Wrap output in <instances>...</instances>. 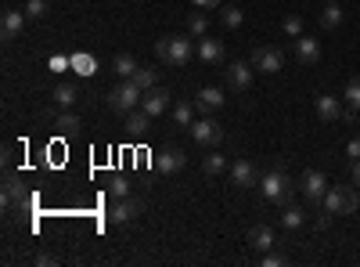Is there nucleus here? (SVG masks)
I'll return each mask as SVG.
<instances>
[{"label":"nucleus","mask_w":360,"mask_h":267,"mask_svg":"<svg viewBox=\"0 0 360 267\" xmlns=\"http://www.w3.org/2000/svg\"><path fill=\"white\" fill-rule=\"evenodd\" d=\"M155 54L162 58L166 66H173V69H184L188 62H191V54H195V44L188 40V37H162L159 44H155Z\"/></svg>","instance_id":"1"},{"label":"nucleus","mask_w":360,"mask_h":267,"mask_svg":"<svg viewBox=\"0 0 360 267\" xmlns=\"http://www.w3.org/2000/svg\"><path fill=\"white\" fill-rule=\"evenodd\" d=\"M141 98H144L141 87H137L134 80H123L119 87H112V91H108V112L127 116V112H134V108L141 105Z\"/></svg>","instance_id":"2"},{"label":"nucleus","mask_w":360,"mask_h":267,"mask_svg":"<svg viewBox=\"0 0 360 267\" xmlns=\"http://www.w3.org/2000/svg\"><path fill=\"white\" fill-rule=\"evenodd\" d=\"M356 206H360V195H356V188H346V185L328 188V195H324V210L328 213L346 217V213H356Z\"/></svg>","instance_id":"3"},{"label":"nucleus","mask_w":360,"mask_h":267,"mask_svg":"<svg viewBox=\"0 0 360 267\" xmlns=\"http://www.w3.org/2000/svg\"><path fill=\"white\" fill-rule=\"evenodd\" d=\"M259 192H263V199H270V202H288V195H292V177H288L285 170H270V173L259 177Z\"/></svg>","instance_id":"4"},{"label":"nucleus","mask_w":360,"mask_h":267,"mask_svg":"<svg viewBox=\"0 0 360 267\" xmlns=\"http://www.w3.org/2000/svg\"><path fill=\"white\" fill-rule=\"evenodd\" d=\"M252 69L263 73V76L281 73V69H285V54H281V47H256V51H252Z\"/></svg>","instance_id":"5"},{"label":"nucleus","mask_w":360,"mask_h":267,"mask_svg":"<svg viewBox=\"0 0 360 267\" xmlns=\"http://www.w3.org/2000/svg\"><path fill=\"white\" fill-rule=\"evenodd\" d=\"M191 137H195V144L217 148V144L224 141V127L213 120V116H205V120H195V123H191Z\"/></svg>","instance_id":"6"},{"label":"nucleus","mask_w":360,"mask_h":267,"mask_svg":"<svg viewBox=\"0 0 360 267\" xmlns=\"http://www.w3.org/2000/svg\"><path fill=\"white\" fill-rule=\"evenodd\" d=\"M137 217H141V202L130 199V195L115 199V202L108 206V224H134Z\"/></svg>","instance_id":"7"},{"label":"nucleus","mask_w":360,"mask_h":267,"mask_svg":"<svg viewBox=\"0 0 360 267\" xmlns=\"http://www.w3.org/2000/svg\"><path fill=\"white\" fill-rule=\"evenodd\" d=\"M303 195L310 199V206H317V202H324V195H328V177L321 173V170H307L303 173Z\"/></svg>","instance_id":"8"},{"label":"nucleus","mask_w":360,"mask_h":267,"mask_svg":"<svg viewBox=\"0 0 360 267\" xmlns=\"http://www.w3.org/2000/svg\"><path fill=\"white\" fill-rule=\"evenodd\" d=\"M224 83L231 87V91H245V87L252 83V66H249V62H227Z\"/></svg>","instance_id":"9"},{"label":"nucleus","mask_w":360,"mask_h":267,"mask_svg":"<svg viewBox=\"0 0 360 267\" xmlns=\"http://www.w3.org/2000/svg\"><path fill=\"white\" fill-rule=\"evenodd\" d=\"M314 108H317V120H321V123H339L342 112H346L342 101L332 98V94H317V98H314Z\"/></svg>","instance_id":"10"},{"label":"nucleus","mask_w":360,"mask_h":267,"mask_svg":"<svg viewBox=\"0 0 360 267\" xmlns=\"http://www.w3.org/2000/svg\"><path fill=\"white\" fill-rule=\"evenodd\" d=\"M188 166V156L184 152H180V148H162V152H155V170L159 173H180V170H184Z\"/></svg>","instance_id":"11"},{"label":"nucleus","mask_w":360,"mask_h":267,"mask_svg":"<svg viewBox=\"0 0 360 267\" xmlns=\"http://www.w3.org/2000/svg\"><path fill=\"white\" fill-rule=\"evenodd\" d=\"M231 181H234V188H252V185H259V173L249 159H234L231 163Z\"/></svg>","instance_id":"12"},{"label":"nucleus","mask_w":360,"mask_h":267,"mask_svg":"<svg viewBox=\"0 0 360 267\" xmlns=\"http://www.w3.org/2000/svg\"><path fill=\"white\" fill-rule=\"evenodd\" d=\"M169 91L166 87H152V91H144V98H141V108L148 112V116H162L166 108H169Z\"/></svg>","instance_id":"13"},{"label":"nucleus","mask_w":360,"mask_h":267,"mask_svg":"<svg viewBox=\"0 0 360 267\" xmlns=\"http://www.w3.org/2000/svg\"><path fill=\"white\" fill-rule=\"evenodd\" d=\"M4 206H18V210L33 206V199L25 195V188H22V181H18L15 173H8V177H4Z\"/></svg>","instance_id":"14"},{"label":"nucleus","mask_w":360,"mask_h":267,"mask_svg":"<svg viewBox=\"0 0 360 267\" xmlns=\"http://www.w3.org/2000/svg\"><path fill=\"white\" fill-rule=\"evenodd\" d=\"M274 242H278L274 228H266V224L249 228V246H252V253H270V249H274Z\"/></svg>","instance_id":"15"},{"label":"nucleus","mask_w":360,"mask_h":267,"mask_svg":"<svg viewBox=\"0 0 360 267\" xmlns=\"http://www.w3.org/2000/svg\"><path fill=\"white\" fill-rule=\"evenodd\" d=\"M295 58H299V62H303V66H317L321 62V44L314 40V37H295Z\"/></svg>","instance_id":"16"},{"label":"nucleus","mask_w":360,"mask_h":267,"mask_svg":"<svg viewBox=\"0 0 360 267\" xmlns=\"http://www.w3.org/2000/svg\"><path fill=\"white\" fill-rule=\"evenodd\" d=\"M25 11H4V18H0V37L4 40H15L22 33V25H25Z\"/></svg>","instance_id":"17"},{"label":"nucleus","mask_w":360,"mask_h":267,"mask_svg":"<svg viewBox=\"0 0 360 267\" xmlns=\"http://www.w3.org/2000/svg\"><path fill=\"white\" fill-rule=\"evenodd\" d=\"M195 108H202V112L224 108V91H217V87H202V91L195 94Z\"/></svg>","instance_id":"18"},{"label":"nucleus","mask_w":360,"mask_h":267,"mask_svg":"<svg viewBox=\"0 0 360 267\" xmlns=\"http://www.w3.org/2000/svg\"><path fill=\"white\" fill-rule=\"evenodd\" d=\"M198 58H202L205 66H220V62H224V44L202 37V44H198Z\"/></svg>","instance_id":"19"},{"label":"nucleus","mask_w":360,"mask_h":267,"mask_svg":"<svg viewBox=\"0 0 360 267\" xmlns=\"http://www.w3.org/2000/svg\"><path fill=\"white\" fill-rule=\"evenodd\" d=\"M173 123L191 130V123H195V105H191V101H176V105H173Z\"/></svg>","instance_id":"20"},{"label":"nucleus","mask_w":360,"mask_h":267,"mask_svg":"<svg viewBox=\"0 0 360 267\" xmlns=\"http://www.w3.org/2000/svg\"><path fill=\"white\" fill-rule=\"evenodd\" d=\"M303 221H307V213L299 210V206H285V213H281V228L285 231H299V228H303Z\"/></svg>","instance_id":"21"},{"label":"nucleus","mask_w":360,"mask_h":267,"mask_svg":"<svg viewBox=\"0 0 360 267\" xmlns=\"http://www.w3.org/2000/svg\"><path fill=\"white\" fill-rule=\"evenodd\" d=\"M224 170H227V159H224L220 152L202 156V173H205V177H217V173H224Z\"/></svg>","instance_id":"22"},{"label":"nucleus","mask_w":360,"mask_h":267,"mask_svg":"<svg viewBox=\"0 0 360 267\" xmlns=\"http://www.w3.org/2000/svg\"><path fill=\"white\" fill-rule=\"evenodd\" d=\"M137 69H141V66L134 62L130 54H115V62H112V73H115V76H123V80H130V76H134Z\"/></svg>","instance_id":"23"},{"label":"nucleus","mask_w":360,"mask_h":267,"mask_svg":"<svg viewBox=\"0 0 360 267\" xmlns=\"http://www.w3.org/2000/svg\"><path fill=\"white\" fill-rule=\"evenodd\" d=\"M54 105H62V108H69V105H76V98H79V91L72 83H62V87H54Z\"/></svg>","instance_id":"24"},{"label":"nucleus","mask_w":360,"mask_h":267,"mask_svg":"<svg viewBox=\"0 0 360 267\" xmlns=\"http://www.w3.org/2000/svg\"><path fill=\"white\" fill-rule=\"evenodd\" d=\"M148 123H152V116H148L144 108H141V112H137V108H134V112H127V130H130V134H144V130H148Z\"/></svg>","instance_id":"25"},{"label":"nucleus","mask_w":360,"mask_h":267,"mask_svg":"<svg viewBox=\"0 0 360 267\" xmlns=\"http://www.w3.org/2000/svg\"><path fill=\"white\" fill-rule=\"evenodd\" d=\"M130 80L141 87V91H152V87H159V76H155V69H148V66H141V69H137Z\"/></svg>","instance_id":"26"},{"label":"nucleus","mask_w":360,"mask_h":267,"mask_svg":"<svg viewBox=\"0 0 360 267\" xmlns=\"http://www.w3.org/2000/svg\"><path fill=\"white\" fill-rule=\"evenodd\" d=\"M321 25H324V29H339V25H342V8H339V0L321 11Z\"/></svg>","instance_id":"27"},{"label":"nucleus","mask_w":360,"mask_h":267,"mask_svg":"<svg viewBox=\"0 0 360 267\" xmlns=\"http://www.w3.org/2000/svg\"><path fill=\"white\" fill-rule=\"evenodd\" d=\"M242 8H238V4H224V11H220V22L227 25V29H238V25H242Z\"/></svg>","instance_id":"28"},{"label":"nucleus","mask_w":360,"mask_h":267,"mask_svg":"<svg viewBox=\"0 0 360 267\" xmlns=\"http://www.w3.org/2000/svg\"><path fill=\"white\" fill-rule=\"evenodd\" d=\"M54 127L62 130V134H72V130L79 127V116H76V112H58V116H54Z\"/></svg>","instance_id":"29"},{"label":"nucleus","mask_w":360,"mask_h":267,"mask_svg":"<svg viewBox=\"0 0 360 267\" xmlns=\"http://www.w3.org/2000/svg\"><path fill=\"white\" fill-rule=\"evenodd\" d=\"M342 98H346V105H349V108H360V76H353V80L346 83Z\"/></svg>","instance_id":"30"},{"label":"nucleus","mask_w":360,"mask_h":267,"mask_svg":"<svg viewBox=\"0 0 360 267\" xmlns=\"http://www.w3.org/2000/svg\"><path fill=\"white\" fill-rule=\"evenodd\" d=\"M281 33L292 37V40H295V37H303V18H299V15H288V18L281 22Z\"/></svg>","instance_id":"31"},{"label":"nucleus","mask_w":360,"mask_h":267,"mask_svg":"<svg viewBox=\"0 0 360 267\" xmlns=\"http://www.w3.org/2000/svg\"><path fill=\"white\" fill-rule=\"evenodd\" d=\"M188 29H191V37H205V29H209V18H205L202 11H195V15L188 18Z\"/></svg>","instance_id":"32"},{"label":"nucleus","mask_w":360,"mask_h":267,"mask_svg":"<svg viewBox=\"0 0 360 267\" xmlns=\"http://www.w3.org/2000/svg\"><path fill=\"white\" fill-rule=\"evenodd\" d=\"M72 69L90 76V73H94V58H90V54H72Z\"/></svg>","instance_id":"33"},{"label":"nucleus","mask_w":360,"mask_h":267,"mask_svg":"<svg viewBox=\"0 0 360 267\" xmlns=\"http://www.w3.org/2000/svg\"><path fill=\"white\" fill-rule=\"evenodd\" d=\"M127 192H130L127 177H112V181H108V195H112V199H123Z\"/></svg>","instance_id":"34"},{"label":"nucleus","mask_w":360,"mask_h":267,"mask_svg":"<svg viewBox=\"0 0 360 267\" xmlns=\"http://www.w3.org/2000/svg\"><path fill=\"white\" fill-rule=\"evenodd\" d=\"M25 15H29V18H44V15H47V0H29Z\"/></svg>","instance_id":"35"},{"label":"nucleus","mask_w":360,"mask_h":267,"mask_svg":"<svg viewBox=\"0 0 360 267\" xmlns=\"http://www.w3.org/2000/svg\"><path fill=\"white\" fill-rule=\"evenodd\" d=\"M288 256L285 253H263V267H285Z\"/></svg>","instance_id":"36"},{"label":"nucleus","mask_w":360,"mask_h":267,"mask_svg":"<svg viewBox=\"0 0 360 267\" xmlns=\"http://www.w3.org/2000/svg\"><path fill=\"white\" fill-rule=\"evenodd\" d=\"M198 11H213V8H224V0H191Z\"/></svg>","instance_id":"37"},{"label":"nucleus","mask_w":360,"mask_h":267,"mask_svg":"<svg viewBox=\"0 0 360 267\" xmlns=\"http://www.w3.org/2000/svg\"><path fill=\"white\" fill-rule=\"evenodd\" d=\"M346 156H349V159H353V163H356V159H360V137H353V141H349V144H346Z\"/></svg>","instance_id":"38"},{"label":"nucleus","mask_w":360,"mask_h":267,"mask_svg":"<svg viewBox=\"0 0 360 267\" xmlns=\"http://www.w3.org/2000/svg\"><path fill=\"white\" fill-rule=\"evenodd\" d=\"M69 62H72V58H51V73H62Z\"/></svg>","instance_id":"39"},{"label":"nucleus","mask_w":360,"mask_h":267,"mask_svg":"<svg viewBox=\"0 0 360 267\" xmlns=\"http://www.w3.org/2000/svg\"><path fill=\"white\" fill-rule=\"evenodd\" d=\"M37 263H44V267H54V263H58V256H54V253H40V256H37Z\"/></svg>","instance_id":"40"},{"label":"nucleus","mask_w":360,"mask_h":267,"mask_svg":"<svg viewBox=\"0 0 360 267\" xmlns=\"http://www.w3.org/2000/svg\"><path fill=\"white\" fill-rule=\"evenodd\" d=\"M332 217H335V213H328V210H324V213H321V217H317V228H321V231H324V228H328V224H332Z\"/></svg>","instance_id":"41"},{"label":"nucleus","mask_w":360,"mask_h":267,"mask_svg":"<svg viewBox=\"0 0 360 267\" xmlns=\"http://www.w3.org/2000/svg\"><path fill=\"white\" fill-rule=\"evenodd\" d=\"M353 185H356V188H360V159H356V163H353Z\"/></svg>","instance_id":"42"},{"label":"nucleus","mask_w":360,"mask_h":267,"mask_svg":"<svg viewBox=\"0 0 360 267\" xmlns=\"http://www.w3.org/2000/svg\"><path fill=\"white\" fill-rule=\"evenodd\" d=\"M328 4H335V0H328Z\"/></svg>","instance_id":"43"}]
</instances>
